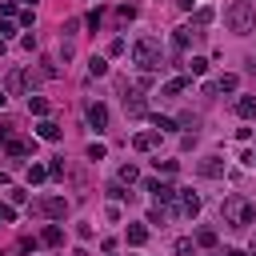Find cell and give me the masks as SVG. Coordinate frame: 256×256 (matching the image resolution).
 <instances>
[{
    "label": "cell",
    "mask_w": 256,
    "mask_h": 256,
    "mask_svg": "<svg viewBox=\"0 0 256 256\" xmlns=\"http://www.w3.org/2000/svg\"><path fill=\"white\" fill-rule=\"evenodd\" d=\"M220 216H224V224H228V228H248V224L256 220V208H252V200H248V196L232 192V196H224Z\"/></svg>",
    "instance_id": "1"
},
{
    "label": "cell",
    "mask_w": 256,
    "mask_h": 256,
    "mask_svg": "<svg viewBox=\"0 0 256 256\" xmlns=\"http://www.w3.org/2000/svg\"><path fill=\"white\" fill-rule=\"evenodd\" d=\"M224 24H228V32L248 36V32L256 28V8H252V0H236V4H228V8H224Z\"/></svg>",
    "instance_id": "2"
},
{
    "label": "cell",
    "mask_w": 256,
    "mask_h": 256,
    "mask_svg": "<svg viewBox=\"0 0 256 256\" xmlns=\"http://www.w3.org/2000/svg\"><path fill=\"white\" fill-rule=\"evenodd\" d=\"M160 60H164V52H160V40H156V36H140V40L132 44V64H136L140 72H156Z\"/></svg>",
    "instance_id": "3"
},
{
    "label": "cell",
    "mask_w": 256,
    "mask_h": 256,
    "mask_svg": "<svg viewBox=\"0 0 256 256\" xmlns=\"http://www.w3.org/2000/svg\"><path fill=\"white\" fill-rule=\"evenodd\" d=\"M200 204H204V200H200L192 188H176V204H172L176 216H188V220H192V216H200Z\"/></svg>",
    "instance_id": "4"
},
{
    "label": "cell",
    "mask_w": 256,
    "mask_h": 256,
    "mask_svg": "<svg viewBox=\"0 0 256 256\" xmlns=\"http://www.w3.org/2000/svg\"><path fill=\"white\" fill-rule=\"evenodd\" d=\"M32 208L44 212L48 220H64V216H68V200H64V196H44V200H36Z\"/></svg>",
    "instance_id": "5"
},
{
    "label": "cell",
    "mask_w": 256,
    "mask_h": 256,
    "mask_svg": "<svg viewBox=\"0 0 256 256\" xmlns=\"http://www.w3.org/2000/svg\"><path fill=\"white\" fill-rule=\"evenodd\" d=\"M144 188L156 196V204H176V188H172V184H164L160 176H148V180H144Z\"/></svg>",
    "instance_id": "6"
},
{
    "label": "cell",
    "mask_w": 256,
    "mask_h": 256,
    "mask_svg": "<svg viewBox=\"0 0 256 256\" xmlns=\"http://www.w3.org/2000/svg\"><path fill=\"white\" fill-rule=\"evenodd\" d=\"M28 84H32V76H28L24 68H12V72L4 76V92H8V96H24Z\"/></svg>",
    "instance_id": "7"
},
{
    "label": "cell",
    "mask_w": 256,
    "mask_h": 256,
    "mask_svg": "<svg viewBox=\"0 0 256 256\" xmlns=\"http://www.w3.org/2000/svg\"><path fill=\"white\" fill-rule=\"evenodd\" d=\"M196 36H204L200 28H192V24H180V28H172V52H184Z\"/></svg>",
    "instance_id": "8"
},
{
    "label": "cell",
    "mask_w": 256,
    "mask_h": 256,
    "mask_svg": "<svg viewBox=\"0 0 256 256\" xmlns=\"http://www.w3.org/2000/svg\"><path fill=\"white\" fill-rule=\"evenodd\" d=\"M124 112H128V116H148L140 88H128V84H124Z\"/></svg>",
    "instance_id": "9"
},
{
    "label": "cell",
    "mask_w": 256,
    "mask_h": 256,
    "mask_svg": "<svg viewBox=\"0 0 256 256\" xmlns=\"http://www.w3.org/2000/svg\"><path fill=\"white\" fill-rule=\"evenodd\" d=\"M196 172H200L204 180H220V176H224V160H220V156H204V160L196 164Z\"/></svg>",
    "instance_id": "10"
},
{
    "label": "cell",
    "mask_w": 256,
    "mask_h": 256,
    "mask_svg": "<svg viewBox=\"0 0 256 256\" xmlns=\"http://www.w3.org/2000/svg\"><path fill=\"white\" fill-rule=\"evenodd\" d=\"M4 148H8V156H32V152H36V140H24V136H8V140H4Z\"/></svg>",
    "instance_id": "11"
},
{
    "label": "cell",
    "mask_w": 256,
    "mask_h": 256,
    "mask_svg": "<svg viewBox=\"0 0 256 256\" xmlns=\"http://www.w3.org/2000/svg\"><path fill=\"white\" fill-rule=\"evenodd\" d=\"M232 108H236V116H240V120H252V116H256V96H252V92H244V96H236V104H232Z\"/></svg>",
    "instance_id": "12"
},
{
    "label": "cell",
    "mask_w": 256,
    "mask_h": 256,
    "mask_svg": "<svg viewBox=\"0 0 256 256\" xmlns=\"http://www.w3.org/2000/svg\"><path fill=\"white\" fill-rule=\"evenodd\" d=\"M84 116H88V124H92L96 132H100V128H108V108H104V104H88V112H84Z\"/></svg>",
    "instance_id": "13"
},
{
    "label": "cell",
    "mask_w": 256,
    "mask_h": 256,
    "mask_svg": "<svg viewBox=\"0 0 256 256\" xmlns=\"http://www.w3.org/2000/svg\"><path fill=\"white\" fill-rule=\"evenodd\" d=\"M156 144H160V132H136V136H132V148H136V152H152Z\"/></svg>",
    "instance_id": "14"
},
{
    "label": "cell",
    "mask_w": 256,
    "mask_h": 256,
    "mask_svg": "<svg viewBox=\"0 0 256 256\" xmlns=\"http://www.w3.org/2000/svg\"><path fill=\"white\" fill-rule=\"evenodd\" d=\"M148 124H152V132H160V136H164V132H176V128H180V124H176L172 116H160V112H152V116H148Z\"/></svg>",
    "instance_id": "15"
},
{
    "label": "cell",
    "mask_w": 256,
    "mask_h": 256,
    "mask_svg": "<svg viewBox=\"0 0 256 256\" xmlns=\"http://www.w3.org/2000/svg\"><path fill=\"white\" fill-rule=\"evenodd\" d=\"M36 136L48 140V144H56V140H60V124H56V120H40V124H36Z\"/></svg>",
    "instance_id": "16"
},
{
    "label": "cell",
    "mask_w": 256,
    "mask_h": 256,
    "mask_svg": "<svg viewBox=\"0 0 256 256\" xmlns=\"http://www.w3.org/2000/svg\"><path fill=\"white\" fill-rule=\"evenodd\" d=\"M40 244H48V248H56V244H64V228H60V224H48V228L40 232Z\"/></svg>",
    "instance_id": "17"
},
{
    "label": "cell",
    "mask_w": 256,
    "mask_h": 256,
    "mask_svg": "<svg viewBox=\"0 0 256 256\" xmlns=\"http://www.w3.org/2000/svg\"><path fill=\"white\" fill-rule=\"evenodd\" d=\"M124 236H128V244H132V248H140V244L148 240V224H128V232H124Z\"/></svg>",
    "instance_id": "18"
},
{
    "label": "cell",
    "mask_w": 256,
    "mask_h": 256,
    "mask_svg": "<svg viewBox=\"0 0 256 256\" xmlns=\"http://www.w3.org/2000/svg\"><path fill=\"white\" fill-rule=\"evenodd\" d=\"M184 88H188V76H172V80L160 88V96H180Z\"/></svg>",
    "instance_id": "19"
},
{
    "label": "cell",
    "mask_w": 256,
    "mask_h": 256,
    "mask_svg": "<svg viewBox=\"0 0 256 256\" xmlns=\"http://www.w3.org/2000/svg\"><path fill=\"white\" fill-rule=\"evenodd\" d=\"M236 88H240V76H236V72H224V76L216 80V92H236Z\"/></svg>",
    "instance_id": "20"
},
{
    "label": "cell",
    "mask_w": 256,
    "mask_h": 256,
    "mask_svg": "<svg viewBox=\"0 0 256 256\" xmlns=\"http://www.w3.org/2000/svg\"><path fill=\"white\" fill-rule=\"evenodd\" d=\"M116 180H120V184H136V180H140V168H136V164H120Z\"/></svg>",
    "instance_id": "21"
},
{
    "label": "cell",
    "mask_w": 256,
    "mask_h": 256,
    "mask_svg": "<svg viewBox=\"0 0 256 256\" xmlns=\"http://www.w3.org/2000/svg\"><path fill=\"white\" fill-rule=\"evenodd\" d=\"M44 180H48V168L32 160V164H28V184H44Z\"/></svg>",
    "instance_id": "22"
},
{
    "label": "cell",
    "mask_w": 256,
    "mask_h": 256,
    "mask_svg": "<svg viewBox=\"0 0 256 256\" xmlns=\"http://www.w3.org/2000/svg\"><path fill=\"white\" fill-rule=\"evenodd\" d=\"M172 252H176V256H196V240H188V236H180V240L172 244Z\"/></svg>",
    "instance_id": "23"
},
{
    "label": "cell",
    "mask_w": 256,
    "mask_h": 256,
    "mask_svg": "<svg viewBox=\"0 0 256 256\" xmlns=\"http://www.w3.org/2000/svg\"><path fill=\"white\" fill-rule=\"evenodd\" d=\"M88 76H108V60L104 56H92L88 60Z\"/></svg>",
    "instance_id": "24"
},
{
    "label": "cell",
    "mask_w": 256,
    "mask_h": 256,
    "mask_svg": "<svg viewBox=\"0 0 256 256\" xmlns=\"http://www.w3.org/2000/svg\"><path fill=\"white\" fill-rule=\"evenodd\" d=\"M28 112L32 116H48V100L44 96H28Z\"/></svg>",
    "instance_id": "25"
},
{
    "label": "cell",
    "mask_w": 256,
    "mask_h": 256,
    "mask_svg": "<svg viewBox=\"0 0 256 256\" xmlns=\"http://www.w3.org/2000/svg\"><path fill=\"white\" fill-rule=\"evenodd\" d=\"M196 248H216V232L212 228H200L196 232Z\"/></svg>",
    "instance_id": "26"
},
{
    "label": "cell",
    "mask_w": 256,
    "mask_h": 256,
    "mask_svg": "<svg viewBox=\"0 0 256 256\" xmlns=\"http://www.w3.org/2000/svg\"><path fill=\"white\" fill-rule=\"evenodd\" d=\"M212 24V8H196V16H192V28H208Z\"/></svg>",
    "instance_id": "27"
},
{
    "label": "cell",
    "mask_w": 256,
    "mask_h": 256,
    "mask_svg": "<svg viewBox=\"0 0 256 256\" xmlns=\"http://www.w3.org/2000/svg\"><path fill=\"white\" fill-rule=\"evenodd\" d=\"M176 124H180V128H192V132H196V128H200V116H196V112H180V116H176Z\"/></svg>",
    "instance_id": "28"
},
{
    "label": "cell",
    "mask_w": 256,
    "mask_h": 256,
    "mask_svg": "<svg viewBox=\"0 0 256 256\" xmlns=\"http://www.w3.org/2000/svg\"><path fill=\"white\" fill-rule=\"evenodd\" d=\"M188 72H192V76H204V72H208V60H204V56H192V60H188Z\"/></svg>",
    "instance_id": "29"
},
{
    "label": "cell",
    "mask_w": 256,
    "mask_h": 256,
    "mask_svg": "<svg viewBox=\"0 0 256 256\" xmlns=\"http://www.w3.org/2000/svg\"><path fill=\"white\" fill-rule=\"evenodd\" d=\"M108 196H112V200H132V192H128L120 180H116V184H108Z\"/></svg>",
    "instance_id": "30"
},
{
    "label": "cell",
    "mask_w": 256,
    "mask_h": 256,
    "mask_svg": "<svg viewBox=\"0 0 256 256\" xmlns=\"http://www.w3.org/2000/svg\"><path fill=\"white\" fill-rule=\"evenodd\" d=\"M100 20H104V8H92V12H88V16H84V24H88V28H92V32H96V28H100Z\"/></svg>",
    "instance_id": "31"
},
{
    "label": "cell",
    "mask_w": 256,
    "mask_h": 256,
    "mask_svg": "<svg viewBox=\"0 0 256 256\" xmlns=\"http://www.w3.org/2000/svg\"><path fill=\"white\" fill-rule=\"evenodd\" d=\"M104 156H108V148H104L100 140H92V144H88V160H104Z\"/></svg>",
    "instance_id": "32"
},
{
    "label": "cell",
    "mask_w": 256,
    "mask_h": 256,
    "mask_svg": "<svg viewBox=\"0 0 256 256\" xmlns=\"http://www.w3.org/2000/svg\"><path fill=\"white\" fill-rule=\"evenodd\" d=\"M16 220V204H0V224H12Z\"/></svg>",
    "instance_id": "33"
},
{
    "label": "cell",
    "mask_w": 256,
    "mask_h": 256,
    "mask_svg": "<svg viewBox=\"0 0 256 256\" xmlns=\"http://www.w3.org/2000/svg\"><path fill=\"white\" fill-rule=\"evenodd\" d=\"M116 16H120V20H136V8H132V4H120Z\"/></svg>",
    "instance_id": "34"
},
{
    "label": "cell",
    "mask_w": 256,
    "mask_h": 256,
    "mask_svg": "<svg viewBox=\"0 0 256 256\" xmlns=\"http://www.w3.org/2000/svg\"><path fill=\"white\" fill-rule=\"evenodd\" d=\"M48 176L60 180V176H64V160H52V164H48Z\"/></svg>",
    "instance_id": "35"
},
{
    "label": "cell",
    "mask_w": 256,
    "mask_h": 256,
    "mask_svg": "<svg viewBox=\"0 0 256 256\" xmlns=\"http://www.w3.org/2000/svg\"><path fill=\"white\" fill-rule=\"evenodd\" d=\"M156 168H160V172H164V176H172V172H176V168H180V164H176V160H156Z\"/></svg>",
    "instance_id": "36"
},
{
    "label": "cell",
    "mask_w": 256,
    "mask_h": 256,
    "mask_svg": "<svg viewBox=\"0 0 256 256\" xmlns=\"http://www.w3.org/2000/svg\"><path fill=\"white\" fill-rule=\"evenodd\" d=\"M8 200H12V204H24L28 192H24V188H8Z\"/></svg>",
    "instance_id": "37"
},
{
    "label": "cell",
    "mask_w": 256,
    "mask_h": 256,
    "mask_svg": "<svg viewBox=\"0 0 256 256\" xmlns=\"http://www.w3.org/2000/svg\"><path fill=\"white\" fill-rule=\"evenodd\" d=\"M32 24H36V16H32V8H24L20 12V28H32Z\"/></svg>",
    "instance_id": "38"
},
{
    "label": "cell",
    "mask_w": 256,
    "mask_h": 256,
    "mask_svg": "<svg viewBox=\"0 0 256 256\" xmlns=\"http://www.w3.org/2000/svg\"><path fill=\"white\" fill-rule=\"evenodd\" d=\"M36 244H40L36 236H24V240H20V252H36Z\"/></svg>",
    "instance_id": "39"
},
{
    "label": "cell",
    "mask_w": 256,
    "mask_h": 256,
    "mask_svg": "<svg viewBox=\"0 0 256 256\" xmlns=\"http://www.w3.org/2000/svg\"><path fill=\"white\" fill-rule=\"evenodd\" d=\"M12 12H16V4H12V0H4V4H0V20H8Z\"/></svg>",
    "instance_id": "40"
},
{
    "label": "cell",
    "mask_w": 256,
    "mask_h": 256,
    "mask_svg": "<svg viewBox=\"0 0 256 256\" xmlns=\"http://www.w3.org/2000/svg\"><path fill=\"white\" fill-rule=\"evenodd\" d=\"M76 28H80V20H64V28H60V32H64V36H76Z\"/></svg>",
    "instance_id": "41"
},
{
    "label": "cell",
    "mask_w": 256,
    "mask_h": 256,
    "mask_svg": "<svg viewBox=\"0 0 256 256\" xmlns=\"http://www.w3.org/2000/svg\"><path fill=\"white\" fill-rule=\"evenodd\" d=\"M20 44H24L28 52H32V48H36V32H24V36H20Z\"/></svg>",
    "instance_id": "42"
},
{
    "label": "cell",
    "mask_w": 256,
    "mask_h": 256,
    "mask_svg": "<svg viewBox=\"0 0 256 256\" xmlns=\"http://www.w3.org/2000/svg\"><path fill=\"white\" fill-rule=\"evenodd\" d=\"M120 52H124V40H120V36H116V40H112V44H108V56H120Z\"/></svg>",
    "instance_id": "43"
},
{
    "label": "cell",
    "mask_w": 256,
    "mask_h": 256,
    "mask_svg": "<svg viewBox=\"0 0 256 256\" xmlns=\"http://www.w3.org/2000/svg\"><path fill=\"white\" fill-rule=\"evenodd\" d=\"M12 32H16V24H12V20H0V36H4V40H8V36H12Z\"/></svg>",
    "instance_id": "44"
},
{
    "label": "cell",
    "mask_w": 256,
    "mask_h": 256,
    "mask_svg": "<svg viewBox=\"0 0 256 256\" xmlns=\"http://www.w3.org/2000/svg\"><path fill=\"white\" fill-rule=\"evenodd\" d=\"M8 136H12V124H8V120H0V140H8Z\"/></svg>",
    "instance_id": "45"
},
{
    "label": "cell",
    "mask_w": 256,
    "mask_h": 256,
    "mask_svg": "<svg viewBox=\"0 0 256 256\" xmlns=\"http://www.w3.org/2000/svg\"><path fill=\"white\" fill-rule=\"evenodd\" d=\"M176 8H184V12H192V8H196V0H176Z\"/></svg>",
    "instance_id": "46"
},
{
    "label": "cell",
    "mask_w": 256,
    "mask_h": 256,
    "mask_svg": "<svg viewBox=\"0 0 256 256\" xmlns=\"http://www.w3.org/2000/svg\"><path fill=\"white\" fill-rule=\"evenodd\" d=\"M224 256H248V252H240V248H228V252H224Z\"/></svg>",
    "instance_id": "47"
},
{
    "label": "cell",
    "mask_w": 256,
    "mask_h": 256,
    "mask_svg": "<svg viewBox=\"0 0 256 256\" xmlns=\"http://www.w3.org/2000/svg\"><path fill=\"white\" fill-rule=\"evenodd\" d=\"M4 52H8V40H4V36H0V56H4Z\"/></svg>",
    "instance_id": "48"
},
{
    "label": "cell",
    "mask_w": 256,
    "mask_h": 256,
    "mask_svg": "<svg viewBox=\"0 0 256 256\" xmlns=\"http://www.w3.org/2000/svg\"><path fill=\"white\" fill-rule=\"evenodd\" d=\"M4 104H8V92H4V88H0V108H4Z\"/></svg>",
    "instance_id": "49"
},
{
    "label": "cell",
    "mask_w": 256,
    "mask_h": 256,
    "mask_svg": "<svg viewBox=\"0 0 256 256\" xmlns=\"http://www.w3.org/2000/svg\"><path fill=\"white\" fill-rule=\"evenodd\" d=\"M244 160H248V164H252V168H256V152H248V156H244Z\"/></svg>",
    "instance_id": "50"
},
{
    "label": "cell",
    "mask_w": 256,
    "mask_h": 256,
    "mask_svg": "<svg viewBox=\"0 0 256 256\" xmlns=\"http://www.w3.org/2000/svg\"><path fill=\"white\" fill-rule=\"evenodd\" d=\"M0 184H8V172H4V168H0Z\"/></svg>",
    "instance_id": "51"
},
{
    "label": "cell",
    "mask_w": 256,
    "mask_h": 256,
    "mask_svg": "<svg viewBox=\"0 0 256 256\" xmlns=\"http://www.w3.org/2000/svg\"><path fill=\"white\" fill-rule=\"evenodd\" d=\"M4 256H16V252H4Z\"/></svg>",
    "instance_id": "52"
},
{
    "label": "cell",
    "mask_w": 256,
    "mask_h": 256,
    "mask_svg": "<svg viewBox=\"0 0 256 256\" xmlns=\"http://www.w3.org/2000/svg\"><path fill=\"white\" fill-rule=\"evenodd\" d=\"M248 256H256V248H252V252H248Z\"/></svg>",
    "instance_id": "53"
},
{
    "label": "cell",
    "mask_w": 256,
    "mask_h": 256,
    "mask_svg": "<svg viewBox=\"0 0 256 256\" xmlns=\"http://www.w3.org/2000/svg\"><path fill=\"white\" fill-rule=\"evenodd\" d=\"M108 256H112V252H108Z\"/></svg>",
    "instance_id": "54"
}]
</instances>
